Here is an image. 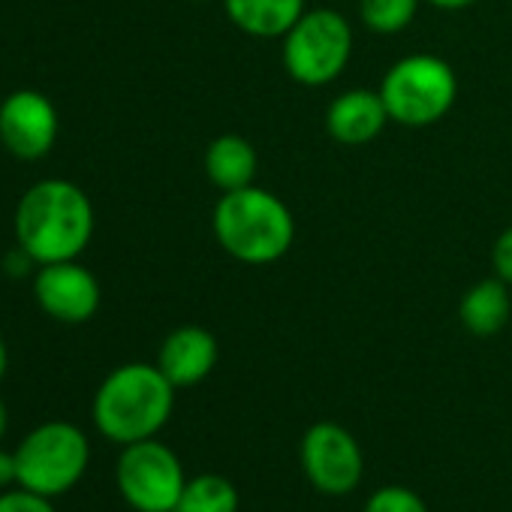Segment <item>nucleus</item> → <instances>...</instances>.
Wrapping results in <instances>:
<instances>
[{"label": "nucleus", "instance_id": "nucleus-20", "mask_svg": "<svg viewBox=\"0 0 512 512\" xmlns=\"http://www.w3.org/2000/svg\"><path fill=\"white\" fill-rule=\"evenodd\" d=\"M491 263H494V272L500 281H506L512 287V226L500 232V238L494 241V250H491Z\"/></svg>", "mask_w": 512, "mask_h": 512}, {"label": "nucleus", "instance_id": "nucleus-16", "mask_svg": "<svg viewBox=\"0 0 512 512\" xmlns=\"http://www.w3.org/2000/svg\"><path fill=\"white\" fill-rule=\"evenodd\" d=\"M175 512H238V491L220 473H199L187 479Z\"/></svg>", "mask_w": 512, "mask_h": 512}, {"label": "nucleus", "instance_id": "nucleus-15", "mask_svg": "<svg viewBox=\"0 0 512 512\" xmlns=\"http://www.w3.org/2000/svg\"><path fill=\"white\" fill-rule=\"evenodd\" d=\"M512 302H509V284L500 278H485L479 284H473L458 308V317L464 323V329L476 338H491L497 335L506 320H509Z\"/></svg>", "mask_w": 512, "mask_h": 512}, {"label": "nucleus", "instance_id": "nucleus-3", "mask_svg": "<svg viewBox=\"0 0 512 512\" xmlns=\"http://www.w3.org/2000/svg\"><path fill=\"white\" fill-rule=\"evenodd\" d=\"M175 407V386L157 365L127 362L115 368L94 395V425L112 443L157 437Z\"/></svg>", "mask_w": 512, "mask_h": 512}, {"label": "nucleus", "instance_id": "nucleus-13", "mask_svg": "<svg viewBox=\"0 0 512 512\" xmlns=\"http://www.w3.org/2000/svg\"><path fill=\"white\" fill-rule=\"evenodd\" d=\"M229 22L256 40H284L305 16V0H223Z\"/></svg>", "mask_w": 512, "mask_h": 512}, {"label": "nucleus", "instance_id": "nucleus-8", "mask_svg": "<svg viewBox=\"0 0 512 512\" xmlns=\"http://www.w3.org/2000/svg\"><path fill=\"white\" fill-rule=\"evenodd\" d=\"M302 470L317 491L341 497L362 482L365 455L344 425L317 422L302 437Z\"/></svg>", "mask_w": 512, "mask_h": 512}, {"label": "nucleus", "instance_id": "nucleus-12", "mask_svg": "<svg viewBox=\"0 0 512 512\" xmlns=\"http://www.w3.org/2000/svg\"><path fill=\"white\" fill-rule=\"evenodd\" d=\"M386 124H389V112H386L380 91H365V88L344 91L341 97L332 100V106L326 112L329 136L350 148L368 145L371 139H377L383 133Z\"/></svg>", "mask_w": 512, "mask_h": 512}, {"label": "nucleus", "instance_id": "nucleus-1", "mask_svg": "<svg viewBox=\"0 0 512 512\" xmlns=\"http://www.w3.org/2000/svg\"><path fill=\"white\" fill-rule=\"evenodd\" d=\"M94 238L88 193L64 178H43L25 190L16 208V241L40 266L79 260Z\"/></svg>", "mask_w": 512, "mask_h": 512}, {"label": "nucleus", "instance_id": "nucleus-2", "mask_svg": "<svg viewBox=\"0 0 512 512\" xmlns=\"http://www.w3.org/2000/svg\"><path fill=\"white\" fill-rule=\"evenodd\" d=\"M211 229L217 244L244 266L278 263L296 241L290 205L256 184L223 193L214 205Z\"/></svg>", "mask_w": 512, "mask_h": 512}, {"label": "nucleus", "instance_id": "nucleus-24", "mask_svg": "<svg viewBox=\"0 0 512 512\" xmlns=\"http://www.w3.org/2000/svg\"><path fill=\"white\" fill-rule=\"evenodd\" d=\"M7 425H10V413H7L4 398H0V440H4V434H7Z\"/></svg>", "mask_w": 512, "mask_h": 512}, {"label": "nucleus", "instance_id": "nucleus-6", "mask_svg": "<svg viewBox=\"0 0 512 512\" xmlns=\"http://www.w3.org/2000/svg\"><path fill=\"white\" fill-rule=\"evenodd\" d=\"M350 55L353 28L335 10H305V16L284 34V70L305 88L332 85L347 70Z\"/></svg>", "mask_w": 512, "mask_h": 512}, {"label": "nucleus", "instance_id": "nucleus-23", "mask_svg": "<svg viewBox=\"0 0 512 512\" xmlns=\"http://www.w3.org/2000/svg\"><path fill=\"white\" fill-rule=\"evenodd\" d=\"M7 365H10V353H7V341L0 335V380L7 377Z\"/></svg>", "mask_w": 512, "mask_h": 512}, {"label": "nucleus", "instance_id": "nucleus-21", "mask_svg": "<svg viewBox=\"0 0 512 512\" xmlns=\"http://www.w3.org/2000/svg\"><path fill=\"white\" fill-rule=\"evenodd\" d=\"M13 485H19V461H16V452L0 449V491H7Z\"/></svg>", "mask_w": 512, "mask_h": 512}, {"label": "nucleus", "instance_id": "nucleus-17", "mask_svg": "<svg viewBox=\"0 0 512 512\" xmlns=\"http://www.w3.org/2000/svg\"><path fill=\"white\" fill-rule=\"evenodd\" d=\"M419 13V0H359V16L371 34H401Z\"/></svg>", "mask_w": 512, "mask_h": 512}, {"label": "nucleus", "instance_id": "nucleus-7", "mask_svg": "<svg viewBox=\"0 0 512 512\" xmlns=\"http://www.w3.org/2000/svg\"><path fill=\"white\" fill-rule=\"evenodd\" d=\"M115 482L136 512H175L187 476L178 455L157 437H148L121 449Z\"/></svg>", "mask_w": 512, "mask_h": 512}, {"label": "nucleus", "instance_id": "nucleus-9", "mask_svg": "<svg viewBox=\"0 0 512 512\" xmlns=\"http://www.w3.org/2000/svg\"><path fill=\"white\" fill-rule=\"evenodd\" d=\"M61 133V118L55 103L34 91L22 88L0 103V145L19 160H43Z\"/></svg>", "mask_w": 512, "mask_h": 512}, {"label": "nucleus", "instance_id": "nucleus-10", "mask_svg": "<svg viewBox=\"0 0 512 512\" xmlns=\"http://www.w3.org/2000/svg\"><path fill=\"white\" fill-rule=\"evenodd\" d=\"M34 299L52 320L79 326L100 311V284L79 260L49 263L34 275Z\"/></svg>", "mask_w": 512, "mask_h": 512}, {"label": "nucleus", "instance_id": "nucleus-14", "mask_svg": "<svg viewBox=\"0 0 512 512\" xmlns=\"http://www.w3.org/2000/svg\"><path fill=\"white\" fill-rule=\"evenodd\" d=\"M256 166H260V160H256L253 145L244 136H235V133L217 136L205 151L208 181L223 193L250 187L253 178H256Z\"/></svg>", "mask_w": 512, "mask_h": 512}, {"label": "nucleus", "instance_id": "nucleus-18", "mask_svg": "<svg viewBox=\"0 0 512 512\" xmlns=\"http://www.w3.org/2000/svg\"><path fill=\"white\" fill-rule=\"evenodd\" d=\"M362 512H428V506H425V500L413 488L383 485V488H377L368 497Z\"/></svg>", "mask_w": 512, "mask_h": 512}, {"label": "nucleus", "instance_id": "nucleus-5", "mask_svg": "<svg viewBox=\"0 0 512 512\" xmlns=\"http://www.w3.org/2000/svg\"><path fill=\"white\" fill-rule=\"evenodd\" d=\"M19 485L46 497L67 494L91 464V443L73 422H43L16 449Z\"/></svg>", "mask_w": 512, "mask_h": 512}, {"label": "nucleus", "instance_id": "nucleus-11", "mask_svg": "<svg viewBox=\"0 0 512 512\" xmlns=\"http://www.w3.org/2000/svg\"><path fill=\"white\" fill-rule=\"evenodd\" d=\"M217 356H220V347L208 329L181 326V329L169 332L166 341L160 344L157 368L166 374V380L175 389H187V386L202 383L214 371Z\"/></svg>", "mask_w": 512, "mask_h": 512}, {"label": "nucleus", "instance_id": "nucleus-4", "mask_svg": "<svg viewBox=\"0 0 512 512\" xmlns=\"http://www.w3.org/2000/svg\"><path fill=\"white\" fill-rule=\"evenodd\" d=\"M377 91L386 103L389 121L401 127H431L452 109L458 79L443 58L410 55L386 70Z\"/></svg>", "mask_w": 512, "mask_h": 512}, {"label": "nucleus", "instance_id": "nucleus-22", "mask_svg": "<svg viewBox=\"0 0 512 512\" xmlns=\"http://www.w3.org/2000/svg\"><path fill=\"white\" fill-rule=\"evenodd\" d=\"M431 7L437 10H446V13H458V10H467L473 4H479V0H428Z\"/></svg>", "mask_w": 512, "mask_h": 512}, {"label": "nucleus", "instance_id": "nucleus-19", "mask_svg": "<svg viewBox=\"0 0 512 512\" xmlns=\"http://www.w3.org/2000/svg\"><path fill=\"white\" fill-rule=\"evenodd\" d=\"M0 512H58V509H55L52 497L19 485V488L0 491Z\"/></svg>", "mask_w": 512, "mask_h": 512}]
</instances>
